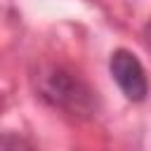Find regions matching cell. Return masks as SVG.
<instances>
[{"mask_svg": "<svg viewBox=\"0 0 151 151\" xmlns=\"http://www.w3.org/2000/svg\"><path fill=\"white\" fill-rule=\"evenodd\" d=\"M109 71L113 83L118 85V90L123 92V97L127 101H144L149 94V78H146V68L139 61V57L125 47H118L111 52L109 57Z\"/></svg>", "mask_w": 151, "mask_h": 151, "instance_id": "obj_2", "label": "cell"}, {"mask_svg": "<svg viewBox=\"0 0 151 151\" xmlns=\"http://www.w3.org/2000/svg\"><path fill=\"white\" fill-rule=\"evenodd\" d=\"M144 40H146V45H149V50H151V19H149V24L144 26Z\"/></svg>", "mask_w": 151, "mask_h": 151, "instance_id": "obj_4", "label": "cell"}, {"mask_svg": "<svg viewBox=\"0 0 151 151\" xmlns=\"http://www.w3.org/2000/svg\"><path fill=\"white\" fill-rule=\"evenodd\" d=\"M0 149H33V142L19 134H0Z\"/></svg>", "mask_w": 151, "mask_h": 151, "instance_id": "obj_3", "label": "cell"}, {"mask_svg": "<svg viewBox=\"0 0 151 151\" xmlns=\"http://www.w3.org/2000/svg\"><path fill=\"white\" fill-rule=\"evenodd\" d=\"M31 83L35 94L52 109L73 116V118H92L99 111L97 90L78 76L73 68L64 64H38L31 73Z\"/></svg>", "mask_w": 151, "mask_h": 151, "instance_id": "obj_1", "label": "cell"}]
</instances>
